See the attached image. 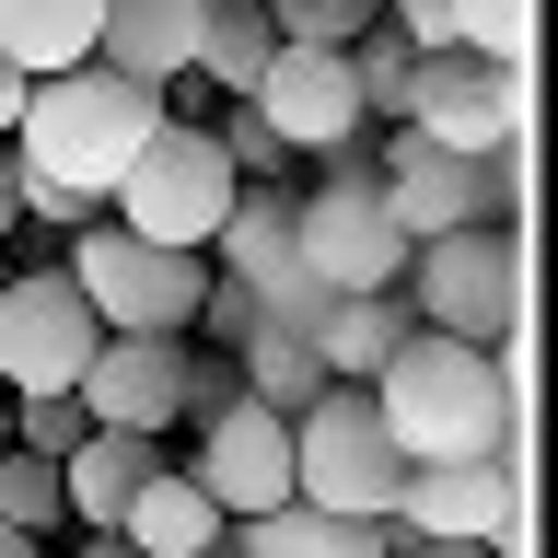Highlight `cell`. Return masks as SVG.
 I'll return each instance as SVG.
<instances>
[{
    "label": "cell",
    "instance_id": "cell-7",
    "mask_svg": "<svg viewBox=\"0 0 558 558\" xmlns=\"http://www.w3.org/2000/svg\"><path fill=\"white\" fill-rule=\"evenodd\" d=\"M396 477H408V453L384 442V418H373L361 384H326V396L291 418V500L349 512V523H384L396 512Z\"/></svg>",
    "mask_w": 558,
    "mask_h": 558
},
{
    "label": "cell",
    "instance_id": "cell-3",
    "mask_svg": "<svg viewBox=\"0 0 558 558\" xmlns=\"http://www.w3.org/2000/svg\"><path fill=\"white\" fill-rule=\"evenodd\" d=\"M408 314L430 338H465V349H512L523 338V233L512 221H465V233H430L408 244Z\"/></svg>",
    "mask_w": 558,
    "mask_h": 558
},
{
    "label": "cell",
    "instance_id": "cell-5",
    "mask_svg": "<svg viewBox=\"0 0 558 558\" xmlns=\"http://www.w3.org/2000/svg\"><path fill=\"white\" fill-rule=\"evenodd\" d=\"M233 186L244 174L221 163V140L198 129V117H163V129L129 151V174L105 186V221L117 233H140V244H186V256H209V233H221V209H233Z\"/></svg>",
    "mask_w": 558,
    "mask_h": 558
},
{
    "label": "cell",
    "instance_id": "cell-1",
    "mask_svg": "<svg viewBox=\"0 0 558 558\" xmlns=\"http://www.w3.org/2000/svg\"><path fill=\"white\" fill-rule=\"evenodd\" d=\"M151 129H163V94H151V82H129V70H105V59L24 82V117H12L24 221H59V233H82Z\"/></svg>",
    "mask_w": 558,
    "mask_h": 558
},
{
    "label": "cell",
    "instance_id": "cell-10",
    "mask_svg": "<svg viewBox=\"0 0 558 558\" xmlns=\"http://www.w3.org/2000/svg\"><path fill=\"white\" fill-rule=\"evenodd\" d=\"M396 129L442 140V151H512V140H523V70L512 59H477V47H418Z\"/></svg>",
    "mask_w": 558,
    "mask_h": 558
},
{
    "label": "cell",
    "instance_id": "cell-11",
    "mask_svg": "<svg viewBox=\"0 0 558 558\" xmlns=\"http://www.w3.org/2000/svg\"><path fill=\"white\" fill-rule=\"evenodd\" d=\"M233 105H256V129H268L291 163H338V151H361V129H373L338 47H268L256 94H233Z\"/></svg>",
    "mask_w": 558,
    "mask_h": 558
},
{
    "label": "cell",
    "instance_id": "cell-25",
    "mask_svg": "<svg viewBox=\"0 0 558 558\" xmlns=\"http://www.w3.org/2000/svg\"><path fill=\"white\" fill-rule=\"evenodd\" d=\"M338 59H349V82H361V117H384V129H396V105H408V59H418V47L373 12V24L338 47Z\"/></svg>",
    "mask_w": 558,
    "mask_h": 558
},
{
    "label": "cell",
    "instance_id": "cell-4",
    "mask_svg": "<svg viewBox=\"0 0 558 558\" xmlns=\"http://www.w3.org/2000/svg\"><path fill=\"white\" fill-rule=\"evenodd\" d=\"M59 279L94 303L105 338H186V326H198V291H209V256H186V244H140V233H117V221L94 209V221L70 233Z\"/></svg>",
    "mask_w": 558,
    "mask_h": 558
},
{
    "label": "cell",
    "instance_id": "cell-27",
    "mask_svg": "<svg viewBox=\"0 0 558 558\" xmlns=\"http://www.w3.org/2000/svg\"><path fill=\"white\" fill-rule=\"evenodd\" d=\"M442 12H453V47L523 70V47H535V0H442Z\"/></svg>",
    "mask_w": 558,
    "mask_h": 558
},
{
    "label": "cell",
    "instance_id": "cell-21",
    "mask_svg": "<svg viewBox=\"0 0 558 558\" xmlns=\"http://www.w3.org/2000/svg\"><path fill=\"white\" fill-rule=\"evenodd\" d=\"M94 24H105V0H0V59L24 70V82L82 70L94 59Z\"/></svg>",
    "mask_w": 558,
    "mask_h": 558
},
{
    "label": "cell",
    "instance_id": "cell-35",
    "mask_svg": "<svg viewBox=\"0 0 558 558\" xmlns=\"http://www.w3.org/2000/svg\"><path fill=\"white\" fill-rule=\"evenodd\" d=\"M198 12H256V0H198Z\"/></svg>",
    "mask_w": 558,
    "mask_h": 558
},
{
    "label": "cell",
    "instance_id": "cell-28",
    "mask_svg": "<svg viewBox=\"0 0 558 558\" xmlns=\"http://www.w3.org/2000/svg\"><path fill=\"white\" fill-rule=\"evenodd\" d=\"M82 430H94V418H82V396H12V453H47V465H59Z\"/></svg>",
    "mask_w": 558,
    "mask_h": 558
},
{
    "label": "cell",
    "instance_id": "cell-18",
    "mask_svg": "<svg viewBox=\"0 0 558 558\" xmlns=\"http://www.w3.org/2000/svg\"><path fill=\"white\" fill-rule=\"evenodd\" d=\"M233 558H396V523H349V512H314V500H279L256 523H221Z\"/></svg>",
    "mask_w": 558,
    "mask_h": 558
},
{
    "label": "cell",
    "instance_id": "cell-14",
    "mask_svg": "<svg viewBox=\"0 0 558 558\" xmlns=\"http://www.w3.org/2000/svg\"><path fill=\"white\" fill-rule=\"evenodd\" d=\"M186 477L209 488V512L221 523H256L291 500V418L256 408V396H233V408L198 418V453H186Z\"/></svg>",
    "mask_w": 558,
    "mask_h": 558
},
{
    "label": "cell",
    "instance_id": "cell-36",
    "mask_svg": "<svg viewBox=\"0 0 558 558\" xmlns=\"http://www.w3.org/2000/svg\"><path fill=\"white\" fill-rule=\"evenodd\" d=\"M0 279H12V256H0Z\"/></svg>",
    "mask_w": 558,
    "mask_h": 558
},
{
    "label": "cell",
    "instance_id": "cell-20",
    "mask_svg": "<svg viewBox=\"0 0 558 558\" xmlns=\"http://www.w3.org/2000/svg\"><path fill=\"white\" fill-rule=\"evenodd\" d=\"M117 535H129L140 558H209V547H221V512H209V488L186 477V465H151Z\"/></svg>",
    "mask_w": 558,
    "mask_h": 558
},
{
    "label": "cell",
    "instance_id": "cell-16",
    "mask_svg": "<svg viewBox=\"0 0 558 558\" xmlns=\"http://www.w3.org/2000/svg\"><path fill=\"white\" fill-rule=\"evenodd\" d=\"M94 59L129 70V82H186V59H198V0H105L94 24Z\"/></svg>",
    "mask_w": 558,
    "mask_h": 558
},
{
    "label": "cell",
    "instance_id": "cell-19",
    "mask_svg": "<svg viewBox=\"0 0 558 558\" xmlns=\"http://www.w3.org/2000/svg\"><path fill=\"white\" fill-rule=\"evenodd\" d=\"M408 326H418L408 291H338V303H326V326H314L326 384H373L384 361H396V338H408Z\"/></svg>",
    "mask_w": 558,
    "mask_h": 558
},
{
    "label": "cell",
    "instance_id": "cell-32",
    "mask_svg": "<svg viewBox=\"0 0 558 558\" xmlns=\"http://www.w3.org/2000/svg\"><path fill=\"white\" fill-rule=\"evenodd\" d=\"M70 558H140V547H129V535H82Z\"/></svg>",
    "mask_w": 558,
    "mask_h": 558
},
{
    "label": "cell",
    "instance_id": "cell-13",
    "mask_svg": "<svg viewBox=\"0 0 558 558\" xmlns=\"http://www.w3.org/2000/svg\"><path fill=\"white\" fill-rule=\"evenodd\" d=\"M70 396H82L94 430L163 442L174 418H186V396H198V338H94V361H82Z\"/></svg>",
    "mask_w": 558,
    "mask_h": 558
},
{
    "label": "cell",
    "instance_id": "cell-8",
    "mask_svg": "<svg viewBox=\"0 0 558 558\" xmlns=\"http://www.w3.org/2000/svg\"><path fill=\"white\" fill-rule=\"evenodd\" d=\"M384 523H396L408 547H488V558H523V442H512V453H453V465H408Z\"/></svg>",
    "mask_w": 558,
    "mask_h": 558
},
{
    "label": "cell",
    "instance_id": "cell-26",
    "mask_svg": "<svg viewBox=\"0 0 558 558\" xmlns=\"http://www.w3.org/2000/svg\"><path fill=\"white\" fill-rule=\"evenodd\" d=\"M256 12H268L279 47H349V35L373 24L384 0H256Z\"/></svg>",
    "mask_w": 558,
    "mask_h": 558
},
{
    "label": "cell",
    "instance_id": "cell-34",
    "mask_svg": "<svg viewBox=\"0 0 558 558\" xmlns=\"http://www.w3.org/2000/svg\"><path fill=\"white\" fill-rule=\"evenodd\" d=\"M0 558H47V547H35V535H12V523H0Z\"/></svg>",
    "mask_w": 558,
    "mask_h": 558
},
{
    "label": "cell",
    "instance_id": "cell-12",
    "mask_svg": "<svg viewBox=\"0 0 558 558\" xmlns=\"http://www.w3.org/2000/svg\"><path fill=\"white\" fill-rule=\"evenodd\" d=\"M94 303L70 291L59 268H12L0 279V384L12 396H70L82 361H94Z\"/></svg>",
    "mask_w": 558,
    "mask_h": 558
},
{
    "label": "cell",
    "instance_id": "cell-24",
    "mask_svg": "<svg viewBox=\"0 0 558 558\" xmlns=\"http://www.w3.org/2000/svg\"><path fill=\"white\" fill-rule=\"evenodd\" d=\"M0 523L35 535V547L70 535V500H59V465H47V453H12V442H0Z\"/></svg>",
    "mask_w": 558,
    "mask_h": 558
},
{
    "label": "cell",
    "instance_id": "cell-30",
    "mask_svg": "<svg viewBox=\"0 0 558 558\" xmlns=\"http://www.w3.org/2000/svg\"><path fill=\"white\" fill-rule=\"evenodd\" d=\"M24 233V163H12V140H0V244Z\"/></svg>",
    "mask_w": 558,
    "mask_h": 558
},
{
    "label": "cell",
    "instance_id": "cell-9",
    "mask_svg": "<svg viewBox=\"0 0 558 558\" xmlns=\"http://www.w3.org/2000/svg\"><path fill=\"white\" fill-rule=\"evenodd\" d=\"M291 244H303V268L326 291H396L408 279V233L384 221V186L361 151H338L326 186H291Z\"/></svg>",
    "mask_w": 558,
    "mask_h": 558
},
{
    "label": "cell",
    "instance_id": "cell-2",
    "mask_svg": "<svg viewBox=\"0 0 558 558\" xmlns=\"http://www.w3.org/2000/svg\"><path fill=\"white\" fill-rule=\"evenodd\" d=\"M361 396H373L384 442L408 453V465L512 453V442H523V338H512V349H465V338L408 326V338H396V361H384Z\"/></svg>",
    "mask_w": 558,
    "mask_h": 558
},
{
    "label": "cell",
    "instance_id": "cell-37",
    "mask_svg": "<svg viewBox=\"0 0 558 558\" xmlns=\"http://www.w3.org/2000/svg\"><path fill=\"white\" fill-rule=\"evenodd\" d=\"M209 558H233V547H209Z\"/></svg>",
    "mask_w": 558,
    "mask_h": 558
},
{
    "label": "cell",
    "instance_id": "cell-31",
    "mask_svg": "<svg viewBox=\"0 0 558 558\" xmlns=\"http://www.w3.org/2000/svg\"><path fill=\"white\" fill-rule=\"evenodd\" d=\"M12 117H24V70L0 59V140H12Z\"/></svg>",
    "mask_w": 558,
    "mask_h": 558
},
{
    "label": "cell",
    "instance_id": "cell-33",
    "mask_svg": "<svg viewBox=\"0 0 558 558\" xmlns=\"http://www.w3.org/2000/svg\"><path fill=\"white\" fill-rule=\"evenodd\" d=\"M396 558H488V547H408V535H396Z\"/></svg>",
    "mask_w": 558,
    "mask_h": 558
},
{
    "label": "cell",
    "instance_id": "cell-6",
    "mask_svg": "<svg viewBox=\"0 0 558 558\" xmlns=\"http://www.w3.org/2000/svg\"><path fill=\"white\" fill-rule=\"evenodd\" d=\"M373 186H384V221H396L408 244L465 233V221H512L523 209V140L512 151H442V140L396 129L384 163H373Z\"/></svg>",
    "mask_w": 558,
    "mask_h": 558
},
{
    "label": "cell",
    "instance_id": "cell-22",
    "mask_svg": "<svg viewBox=\"0 0 558 558\" xmlns=\"http://www.w3.org/2000/svg\"><path fill=\"white\" fill-rule=\"evenodd\" d=\"M233 384H244V396H256V408L303 418L314 396H326V361H314L303 338H279V326H244V349H233Z\"/></svg>",
    "mask_w": 558,
    "mask_h": 558
},
{
    "label": "cell",
    "instance_id": "cell-17",
    "mask_svg": "<svg viewBox=\"0 0 558 558\" xmlns=\"http://www.w3.org/2000/svg\"><path fill=\"white\" fill-rule=\"evenodd\" d=\"M209 268L244 279V303H256V291H279V279L303 268V244H291V186H233L221 233H209Z\"/></svg>",
    "mask_w": 558,
    "mask_h": 558
},
{
    "label": "cell",
    "instance_id": "cell-15",
    "mask_svg": "<svg viewBox=\"0 0 558 558\" xmlns=\"http://www.w3.org/2000/svg\"><path fill=\"white\" fill-rule=\"evenodd\" d=\"M151 465H163V442H140V430H82V442L59 453V500H70V535H117Z\"/></svg>",
    "mask_w": 558,
    "mask_h": 558
},
{
    "label": "cell",
    "instance_id": "cell-23",
    "mask_svg": "<svg viewBox=\"0 0 558 558\" xmlns=\"http://www.w3.org/2000/svg\"><path fill=\"white\" fill-rule=\"evenodd\" d=\"M268 47H279V35H268V12H198V59H186V70H198L209 94H256Z\"/></svg>",
    "mask_w": 558,
    "mask_h": 558
},
{
    "label": "cell",
    "instance_id": "cell-29",
    "mask_svg": "<svg viewBox=\"0 0 558 558\" xmlns=\"http://www.w3.org/2000/svg\"><path fill=\"white\" fill-rule=\"evenodd\" d=\"M209 140H221V163H233L244 186H291V151H279L268 129H256V105H233V117H221Z\"/></svg>",
    "mask_w": 558,
    "mask_h": 558
}]
</instances>
